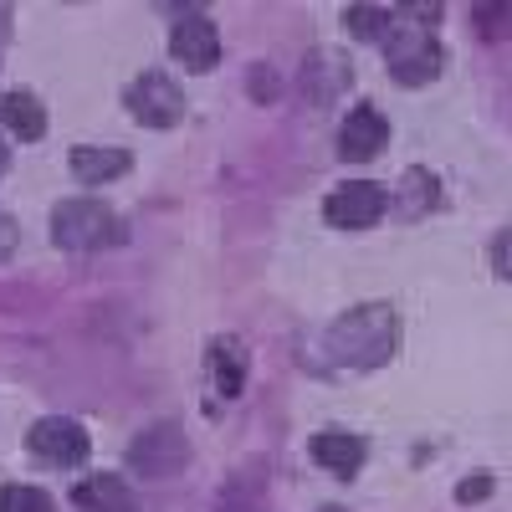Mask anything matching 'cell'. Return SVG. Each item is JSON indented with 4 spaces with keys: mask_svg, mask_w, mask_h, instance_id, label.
Returning a JSON list of instances; mask_svg holds the SVG:
<instances>
[{
    "mask_svg": "<svg viewBox=\"0 0 512 512\" xmlns=\"http://www.w3.org/2000/svg\"><path fill=\"white\" fill-rule=\"evenodd\" d=\"M123 461H128V472H139V477H180L190 466V441L175 420H164V425H149V431H139L128 441Z\"/></svg>",
    "mask_w": 512,
    "mask_h": 512,
    "instance_id": "5",
    "label": "cell"
},
{
    "mask_svg": "<svg viewBox=\"0 0 512 512\" xmlns=\"http://www.w3.org/2000/svg\"><path fill=\"white\" fill-rule=\"evenodd\" d=\"M323 512H344V507H323Z\"/></svg>",
    "mask_w": 512,
    "mask_h": 512,
    "instance_id": "25",
    "label": "cell"
},
{
    "mask_svg": "<svg viewBox=\"0 0 512 512\" xmlns=\"http://www.w3.org/2000/svg\"><path fill=\"white\" fill-rule=\"evenodd\" d=\"M6 169H11V149H6V144H0V175H6Z\"/></svg>",
    "mask_w": 512,
    "mask_h": 512,
    "instance_id": "24",
    "label": "cell"
},
{
    "mask_svg": "<svg viewBox=\"0 0 512 512\" xmlns=\"http://www.w3.org/2000/svg\"><path fill=\"white\" fill-rule=\"evenodd\" d=\"M169 57H175L185 72H216V62H221V31H216V21H210L200 6H190L175 21V31H169Z\"/></svg>",
    "mask_w": 512,
    "mask_h": 512,
    "instance_id": "8",
    "label": "cell"
},
{
    "mask_svg": "<svg viewBox=\"0 0 512 512\" xmlns=\"http://www.w3.org/2000/svg\"><path fill=\"white\" fill-rule=\"evenodd\" d=\"M205 359H210V374H216V390H221L226 400H236V395L246 390V349H241V338L221 333L216 344L205 349Z\"/></svg>",
    "mask_w": 512,
    "mask_h": 512,
    "instance_id": "14",
    "label": "cell"
},
{
    "mask_svg": "<svg viewBox=\"0 0 512 512\" xmlns=\"http://www.w3.org/2000/svg\"><path fill=\"white\" fill-rule=\"evenodd\" d=\"M0 123H6L21 144H36L41 134H47V108H41V98H36V93L16 88V93L0 98Z\"/></svg>",
    "mask_w": 512,
    "mask_h": 512,
    "instance_id": "13",
    "label": "cell"
},
{
    "mask_svg": "<svg viewBox=\"0 0 512 512\" xmlns=\"http://www.w3.org/2000/svg\"><path fill=\"white\" fill-rule=\"evenodd\" d=\"M72 507L77 512H139V497L118 472H93L72 487Z\"/></svg>",
    "mask_w": 512,
    "mask_h": 512,
    "instance_id": "10",
    "label": "cell"
},
{
    "mask_svg": "<svg viewBox=\"0 0 512 512\" xmlns=\"http://www.w3.org/2000/svg\"><path fill=\"white\" fill-rule=\"evenodd\" d=\"M67 169L77 175V185H108L118 175H128L134 169V154L128 149H98V144H77L67 154Z\"/></svg>",
    "mask_w": 512,
    "mask_h": 512,
    "instance_id": "12",
    "label": "cell"
},
{
    "mask_svg": "<svg viewBox=\"0 0 512 512\" xmlns=\"http://www.w3.org/2000/svg\"><path fill=\"white\" fill-rule=\"evenodd\" d=\"M344 26L354 41H384L395 31V11L390 6H344Z\"/></svg>",
    "mask_w": 512,
    "mask_h": 512,
    "instance_id": "16",
    "label": "cell"
},
{
    "mask_svg": "<svg viewBox=\"0 0 512 512\" xmlns=\"http://www.w3.org/2000/svg\"><path fill=\"white\" fill-rule=\"evenodd\" d=\"M308 456L323 466V472H333V477L349 482V477H359L369 446H364V436H354V431H318V436L308 441Z\"/></svg>",
    "mask_w": 512,
    "mask_h": 512,
    "instance_id": "11",
    "label": "cell"
},
{
    "mask_svg": "<svg viewBox=\"0 0 512 512\" xmlns=\"http://www.w3.org/2000/svg\"><path fill=\"white\" fill-rule=\"evenodd\" d=\"M0 512H57V507H52V497L41 487L11 482V487H0Z\"/></svg>",
    "mask_w": 512,
    "mask_h": 512,
    "instance_id": "17",
    "label": "cell"
},
{
    "mask_svg": "<svg viewBox=\"0 0 512 512\" xmlns=\"http://www.w3.org/2000/svg\"><path fill=\"white\" fill-rule=\"evenodd\" d=\"M492 262H497V277L507 282V272H512V267H507V231H497V246H492Z\"/></svg>",
    "mask_w": 512,
    "mask_h": 512,
    "instance_id": "22",
    "label": "cell"
},
{
    "mask_svg": "<svg viewBox=\"0 0 512 512\" xmlns=\"http://www.w3.org/2000/svg\"><path fill=\"white\" fill-rule=\"evenodd\" d=\"M384 67L400 88H425V82H436L441 67H446V47L436 41V31H420V26H400L384 36Z\"/></svg>",
    "mask_w": 512,
    "mask_h": 512,
    "instance_id": "3",
    "label": "cell"
},
{
    "mask_svg": "<svg viewBox=\"0 0 512 512\" xmlns=\"http://www.w3.org/2000/svg\"><path fill=\"white\" fill-rule=\"evenodd\" d=\"M405 16H415L420 31H431V26L441 21V6H420V0H415V6H405Z\"/></svg>",
    "mask_w": 512,
    "mask_h": 512,
    "instance_id": "20",
    "label": "cell"
},
{
    "mask_svg": "<svg viewBox=\"0 0 512 512\" xmlns=\"http://www.w3.org/2000/svg\"><path fill=\"white\" fill-rule=\"evenodd\" d=\"M384 210H390V190L369 185V180H344L323 200V221L333 231H369Z\"/></svg>",
    "mask_w": 512,
    "mask_h": 512,
    "instance_id": "7",
    "label": "cell"
},
{
    "mask_svg": "<svg viewBox=\"0 0 512 512\" xmlns=\"http://www.w3.org/2000/svg\"><path fill=\"white\" fill-rule=\"evenodd\" d=\"M0 41H11V6H0Z\"/></svg>",
    "mask_w": 512,
    "mask_h": 512,
    "instance_id": "23",
    "label": "cell"
},
{
    "mask_svg": "<svg viewBox=\"0 0 512 512\" xmlns=\"http://www.w3.org/2000/svg\"><path fill=\"white\" fill-rule=\"evenodd\" d=\"M502 16H507V6H477V21H482L487 36H492V31L502 36Z\"/></svg>",
    "mask_w": 512,
    "mask_h": 512,
    "instance_id": "21",
    "label": "cell"
},
{
    "mask_svg": "<svg viewBox=\"0 0 512 512\" xmlns=\"http://www.w3.org/2000/svg\"><path fill=\"white\" fill-rule=\"evenodd\" d=\"M395 344H400V318L390 303L349 308L344 318L323 328V359L338 369H379L395 359Z\"/></svg>",
    "mask_w": 512,
    "mask_h": 512,
    "instance_id": "1",
    "label": "cell"
},
{
    "mask_svg": "<svg viewBox=\"0 0 512 512\" xmlns=\"http://www.w3.org/2000/svg\"><path fill=\"white\" fill-rule=\"evenodd\" d=\"M436 200H441V185H436L431 169H405L400 200H390V205H395V216H400V221H420L425 210H436Z\"/></svg>",
    "mask_w": 512,
    "mask_h": 512,
    "instance_id": "15",
    "label": "cell"
},
{
    "mask_svg": "<svg viewBox=\"0 0 512 512\" xmlns=\"http://www.w3.org/2000/svg\"><path fill=\"white\" fill-rule=\"evenodd\" d=\"M52 241L72 256H93V251H113L128 241L123 216L98 200V195H67L52 205Z\"/></svg>",
    "mask_w": 512,
    "mask_h": 512,
    "instance_id": "2",
    "label": "cell"
},
{
    "mask_svg": "<svg viewBox=\"0 0 512 512\" xmlns=\"http://www.w3.org/2000/svg\"><path fill=\"white\" fill-rule=\"evenodd\" d=\"M492 487H497L492 472H482V477H466V482L456 487V497H461V502H482V497H492Z\"/></svg>",
    "mask_w": 512,
    "mask_h": 512,
    "instance_id": "19",
    "label": "cell"
},
{
    "mask_svg": "<svg viewBox=\"0 0 512 512\" xmlns=\"http://www.w3.org/2000/svg\"><path fill=\"white\" fill-rule=\"evenodd\" d=\"M384 144H390V123H384L379 108L359 103L344 123H338V154H344L349 164H369L384 154Z\"/></svg>",
    "mask_w": 512,
    "mask_h": 512,
    "instance_id": "9",
    "label": "cell"
},
{
    "mask_svg": "<svg viewBox=\"0 0 512 512\" xmlns=\"http://www.w3.org/2000/svg\"><path fill=\"white\" fill-rule=\"evenodd\" d=\"M16 246H21V226H16V216L6 205H0V262H11L16 256Z\"/></svg>",
    "mask_w": 512,
    "mask_h": 512,
    "instance_id": "18",
    "label": "cell"
},
{
    "mask_svg": "<svg viewBox=\"0 0 512 512\" xmlns=\"http://www.w3.org/2000/svg\"><path fill=\"white\" fill-rule=\"evenodd\" d=\"M26 451L41 456L47 466H62V472H72V466H82L93 456V436L82 431L77 420L67 415H41L31 431H26Z\"/></svg>",
    "mask_w": 512,
    "mask_h": 512,
    "instance_id": "6",
    "label": "cell"
},
{
    "mask_svg": "<svg viewBox=\"0 0 512 512\" xmlns=\"http://www.w3.org/2000/svg\"><path fill=\"white\" fill-rule=\"evenodd\" d=\"M123 108L134 113V123H144V128H175L185 118V93H180V82L169 77L164 67H149V72H139L123 88Z\"/></svg>",
    "mask_w": 512,
    "mask_h": 512,
    "instance_id": "4",
    "label": "cell"
}]
</instances>
